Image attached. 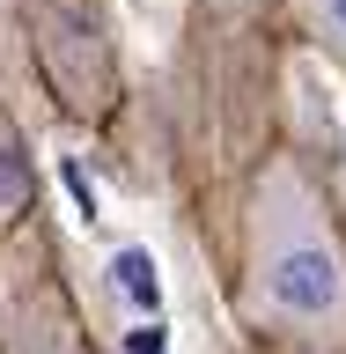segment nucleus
Masks as SVG:
<instances>
[{
  "instance_id": "f257e3e1",
  "label": "nucleus",
  "mask_w": 346,
  "mask_h": 354,
  "mask_svg": "<svg viewBox=\"0 0 346 354\" xmlns=\"http://www.w3.org/2000/svg\"><path fill=\"white\" fill-rule=\"evenodd\" d=\"M236 317L258 347L331 354L346 339V243L317 177L265 155L236 207Z\"/></svg>"
},
{
  "instance_id": "39448f33",
  "label": "nucleus",
  "mask_w": 346,
  "mask_h": 354,
  "mask_svg": "<svg viewBox=\"0 0 346 354\" xmlns=\"http://www.w3.org/2000/svg\"><path fill=\"white\" fill-rule=\"evenodd\" d=\"M258 354H309V347H258Z\"/></svg>"
},
{
  "instance_id": "20e7f679",
  "label": "nucleus",
  "mask_w": 346,
  "mask_h": 354,
  "mask_svg": "<svg viewBox=\"0 0 346 354\" xmlns=\"http://www.w3.org/2000/svg\"><path fill=\"white\" fill-rule=\"evenodd\" d=\"M214 8H265V0H214Z\"/></svg>"
},
{
  "instance_id": "f03ea898",
  "label": "nucleus",
  "mask_w": 346,
  "mask_h": 354,
  "mask_svg": "<svg viewBox=\"0 0 346 354\" xmlns=\"http://www.w3.org/2000/svg\"><path fill=\"white\" fill-rule=\"evenodd\" d=\"M37 214V162L22 148V126L0 111V236Z\"/></svg>"
},
{
  "instance_id": "7ed1b4c3",
  "label": "nucleus",
  "mask_w": 346,
  "mask_h": 354,
  "mask_svg": "<svg viewBox=\"0 0 346 354\" xmlns=\"http://www.w3.org/2000/svg\"><path fill=\"white\" fill-rule=\"evenodd\" d=\"M295 22H302V37L325 59L346 66V0H295Z\"/></svg>"
}]
</instances>
